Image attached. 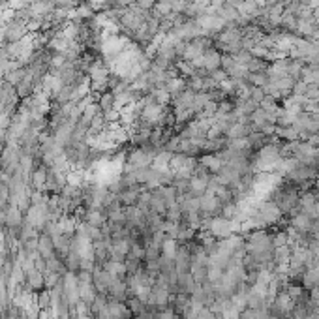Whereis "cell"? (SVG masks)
Returning a JSON list of instances; mask_svg holds the SVG:
<instances>
[{"mask_svg": "<svg viewBox=\"0 0 319 319\" xmlns=\"http://www.w3.org/2000/svg\"><path fill=\"white\" fill-rule=\"evenodd\" d=\"M164 253H166L167 259H173L175 255H177V244H175V240H166V242H164Z\"/></svg>", "mask_w": 319, "mask_h": 319, "instance_id": "obj_1", "label": "cell"}, {"mask_svg": "<svg viewBox=\"0 0 319 319\" xmlns=\"http://www.w3.org/2000/svg\"><path fill=\"white\" fill-rule=\"evenodd\" d=\"M152 2L154 0H139V6L141 8H150L152 6Z\"/></svg>", "mask_w": 319, "mask_h": 319, "instance_id": "obj_2", "label": "cell"}]
</instances>
